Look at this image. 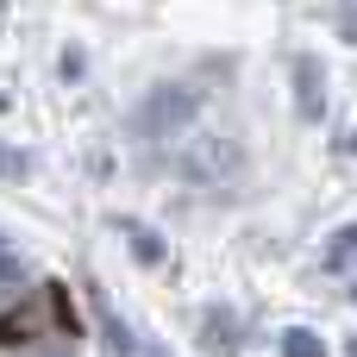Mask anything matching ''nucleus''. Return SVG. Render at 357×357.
I'll use <instances>...</instances> for the list:
<instances>
[{
  "label": "nucleus",
  "mask_w": 357,
  "mask_h": 357,
  "mask_svg": "<svg viewBox=\"0 0 357 357\" xmlns=\"http://www.w3.org/2000/svg\"><path fill=\"white\" fill-rule=\"evenodd\" d=\"M75 339V314L56 282H31L0 245V357H56Z\"/></svg>",
  "instance_id": "nucleus-1"
}]
</instances>
